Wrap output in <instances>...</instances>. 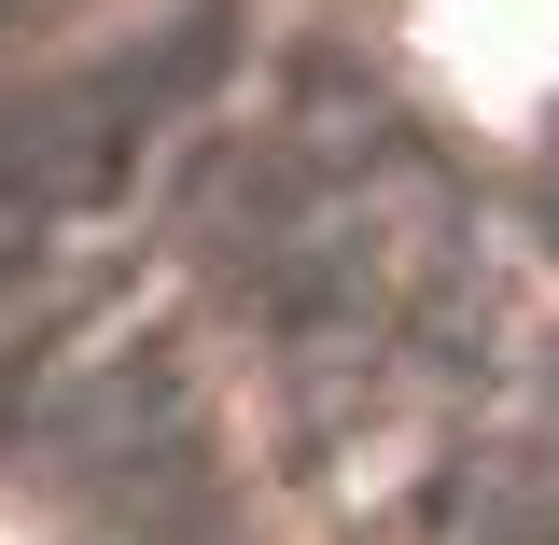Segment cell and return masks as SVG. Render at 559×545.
Returning a JSON list of instances; mask_svg holds the SVG:
<instances>
[{
  "instance_id": "1",
  "label": "cell",
  "mask_w": 559,
  "mask_h": 545,
  "mask_svg": "<svg viewBox=\"0 0 559 545\" xmlns=\"http://www.w3.org/2000/svg\"><path fill=\"white\" fill-rule=\"evenodd\" d=\"M433 43H448V70H476L489 98H518V84L559 70V0H433Z\"/></svg>"
}]
</instances>
